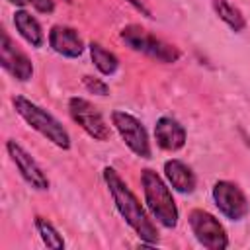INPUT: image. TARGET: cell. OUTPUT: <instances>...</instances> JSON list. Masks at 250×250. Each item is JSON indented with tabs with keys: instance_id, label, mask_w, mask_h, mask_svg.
Masks as SVG:
<instances>
[{
	"instance_id": "6da1fadb",
	"label": "cell",
	"mask_w": 250,
	"mask_h": 250,
	"mask_svg": "<svg viewBox=\"0 0 250 250\" xmlns=\"http://www.w3.org/2000/svg\"><path fill=\"white\" fill-rule=\"evenodd\" d=\"M102 176H104V182H105V186L109 189V195H111V199L115 203V209L119 211L123 221L135 230V234L145 244H158L160 236H158L156 225L148 219L146 211L143 209L141 201L131 191V188L125 184V180L111 166H105Z\"/></svg>"
},
{
	"instance_id": "7a4b0ae2",
	"label": "cell",
	"mask_w": 250,
	"mask_h": 250,
	"mask_svg": "<svg viewBox=\"0 0 250 250\" xmlns=\"http://www.w3.org/2000/svg\"><path fill=\"white\" fill-rule=\"evenodd\" d=\"M12 105H14L16 113L33 131H37L39 135H43L47 141H51L55 146H59L62 150H68L70 148V135H68V131L47 109H43L41 105L33 104L31 100H27L23 96H14L12 98Z\"/></svg>"
},
{
	"instance_id": "3957f363",
	"label": "cell",
	"mask_w": 250,
	"mask_h": 250,
	"mask_svg": "<svg viewBox=\"0 0 250 250\" xmlns=\"http://www.w3.org/2000/svg\"><path fill=\"white\" fill-rule=\"evenodd\" d=\"M141 184H143V191H145V203H146L150 215L164 229H174L178 225L180 213H178V207H176L170 188L164 184V180L152 168L141 170Z\"/></svg>"
},
{
	"instance_id": "277c9868",
	"label": "cell",
	"mask_w": 250,
	"mask_h": 250,
	"mask_svg": "<svg viewBox=\"0 0 250 250\" xmlns=\"http://www.w3.org/2000/svg\"><path fill=\"white\" fill-rule=\"evenodd\" d=\"M119 35H121V39L127 47H131L133 51L143 53L150 59H156L158 62L170 64V62H176L180 59V49L178 47H174L172 43H166L164 39L148 33L141 25H135V23L125 25Z\"/></svg>"
},
{
	"instance_id": "5b68a950",
	"label": "cell",
	"mask_w": 250,
	"mask_h": 250,
	"mask_svg": "<svg viewBox=\"0 0 250 250\" xmlns=\"http://www.w3.org/2000/svg\"><path fill=\"white\" fill-rule=\"evenodd\" d=\"M189 229L195 240L207 250H225L229 246V236L225 227L219 223L215 215L205 209H191L188 215Z\"/></svg>"
},
{
	"instance_id": "8992f818",
	"label": "cell",
	"mask_w": 250,
	"mask_h": 250,
	"mask_svg": "<svg viewBox=\"0 0 250 250\" xmlns=\"http://www.w3.org/2000/svg\"><path fill=\"white\" fill-rule=\"evenodd\" d=\"M68 113L72 117V121L76 125H80V129L90 135L94 141H107L111 131H109V125L105 123L102 111L92 104L88 102L86 98H70L68 100Z\"/></svg>"
},
{
	"instance_id": "52a82bcc",
	"label": "cell",
	"mask_w": 250,
	"mask_h": 250,
	"mask_svg": "<svg viewBox=\"0 0 250 250\" xmlns=\"http://www.w3.org/2000/svg\"><path fill=\"white\" fill-rule=\"evenodd\" d=\"M111 125L119 133L121 141L129 146L131 152H135L141 158H150V141L145 125L127 111H113L111 113Z\"/></svg>"
},
{
	"instance_id": "ba28073f",
	"label": "cell",
	"mask_w": 250,
	"mask_h": 250,
	"mask_svg": "<svg viewBox=\"0 0 250 250\" xmlns=\"http://www.w3.org/2000/svg\"><path fill=\"white\" fill-rule=\"evenodd\" d=\"M211 195H213L217 209L230 221H242L250 211V205H248L244 191L234 182H229V180L215 182Z\"/></svg>"
},
{
	"instance_id": "9c48e42d",
	"label": "cell",
	"mask_w": 250,
	"mask_h": 250,
	"mask_svg": "<svg viewBox=\"0 0 250 250\" xmlns=\"http://www.w3.org/2000/svg\"><path fill=\"white\" fill-rule=\"evenodd\" d=\"M0 62L6 72H10L16 80L27 82L33 76L31 59L16 45V41L8 35V31H0Z\"/></svg>"
},
{
	"instance_id": "30bf717a",
	"label": "cell",
	"mask_w": 250,
	"mask_h": 250,
	"mask_svg": "<svg viewBox=\"0 0 250 250\" xmlns=\"http://www.w3.org/2000/svg\"><path fill=\"white\" fill-rule=\"evenodd\" d=\"M6 150H8L10 158H12V162L16 164L18 172L21 174V178H23L33 189H37V191L49 189V178L45 176V172L41 170V166L35 162V158H33L20 143H16L14 139L6 141Z\"/></svg>"
},
{
	"instance_id": "8fae6325",
	"label": "cell",
	"mask_w": 250,
	"mask_h": 250,
	"mask_svg": "<svg viewBox=\"0 0 250 250\" xmlns=\"http://www.w3.org/2000/svg\"><path fill=\"white\" fill-rule=\"evenodd\" d=\"M49 47L66 57V59H78L84 53V41L78 35V31L74 27L68 25H53L49 31Z\"/></svg>"
},
{
	"instance_id": "7c38bea8",
	"label": "cell",
	"mask_w": 250,
	"mask_h": 250,
	"mask_svg": "<svg viewBox=\"0 0 250 250\" xmlns=\"http://www.w3.org/2000/svg\"><path fill=\"white\" fill-rule=\"evenodd\" d=\"M186 139H188V133H186L184 125L178 119L164 115V117H160L156 121V125H154V141L162 150L176 152L186 145Z\"/></svg>"
},
{
	"instance_id": "4fadbf2b",
	"label": "cell",
	"mask_w": 250,
	"mask_h": 250,
	"mask_svg": "<svg viewBox=\"0 0 250 250\" xmlns=\"http://www.w3.org/2000/svg\"><path fill=\"white\" fill-rule=\"evenodd\" d=\"M164 176H166L168 184L172 186V189H176L178 193H191L197 186V178H195L193 170L178 158L164 162Z\"/></svg>"
},
{
	"instance_id": "5bb4252c",
	"label": "cell",
	"mask_w": 250,
	"mask_h": 250,
	"mask_svg": "<svg viewBox=\"0 0 250 250\" xmlns=\"http://www.w3.org/2000/svg\"><path fill=\"white\" fill-rule=\"evenodd\" d=\"M14 25L18 29V33L31 45V47H43L45 43V33L41 29V23L27 12V10H16L14 12Z\"/></svg>"
},
{
	"instance_id": "9a60e30c",
	"label": "cell",
	"mask_w": 250,
	"mask_h": 250,
	"mask_svg": "<svg viewBox=\"0 0 250 250\" xmlns=\"http://www.w3.org/2000/svg\"><path fill=\"white\" fill-rule=\"evenodd\" d=\"M90 57H92V62H94V66L102 72V74H105V76H111L117 68H119V59L111 53V51H107L105 47H102L100 43H90Z\"/></svg>"
},
{
	"instance_id": "2e32d148",
	"label": "cell",
	"mask_w": 250,
	"mask_h": 250,
	"mask_svg": "<svg viewBox=\"0 0 250 250\" xmlns=\"http://www.w3.org/2000/svg\"><path fill=\"white\" fill-rule=\"evenodd\" d=\"M213 8H215V14L219 16V20H223L232 31H242L246 27V20L242 16V12L229 4L227 0H213Z\"/></svg>"
},
{
	"instance_id": "e0dca14e",
	"label": "cell",
	"mask_w": 250,
	"mask_h": 250,
	"mask_svg": "<svg viewBox=\"0 0 250 250\" xmlns=\"http://www.w3.org/2000/svg\"><path fill=\"white\" fill-rule=\"evenodd\" d=\"M35 229L43 240V244L47 248H53V250H62L64 248V240L61 236V232L55 229V225L51 221H47L45 217L41 215H35Z\"/></svg>"
},
{
	"instance_id": "ac0fdd59",
	"label": "cell",
	"mask_w": 250,
	"mask_h": 250,
	"mask_svg": "<svg viewBox=\"0 0 250 250\" xmlns=\"http://www.w3.org/2000/svg\"><path fill=\"white\" fill-rule=\"evenodd\" d=\"M82 82H84V86H86V90H88L90 94H98V96H107V94H109V86H107L104 80L96 78V76L86 74V76L82 78Z\"/></svg>"
},
{
	"instance_id": "d6986e66",
	"label": "cell",
	"mask_w": 250,
	"mask_h": 250,
	"mask_svg": "<svg viewBox=\"0 0 250 250\" xmlns=\"http://www.w3.org/2000/svg\"><path fill=\"white\" fill-rule=\"evenodd\" d=\"M27 4H31L41 14H51L55 10V2L53 0H27Z\"/></svg>"
},
{
	"instance_id": "ffe728a7",
	"label": "cell",
	"mask_w": 250,
	"mask_h": 250,
	"mask_svg": "<svg viewBox=\"0 0 250 250\" xmlns=\"http://www.w3.org/2000/svg\"><path fill=\"white\" fill-rule=\"evenodd\" d=\"M127 2H129V4H131V6L135 8V10H137V12H141V14L145 16V18L152 20V12H150V10H148V8H146V6H145V4L141 2V0H127Z\"/></svg>"
},
{
	"instance_id": "44dd1931",
	"label": "cell",
	"mask_w": 250,
	"mask_h": 250,
	"mask_svg": "<svg viewBox=\"0 0 250 250\" xmlns=\"http://www.w3.org/2000/svg\"><path fill=\"white\" fill-rule=\"evenodd\" d=\"M10 4H14V6H18V8H21L23 4H27V0H8Z\"/></svg>"
},
{
	"instance_id": "7402d4cb",
	"label": "cell",
	"mask_w": 250,
	"mask_h": 250,
	"mask_svg": "<svg viewBox=\"0 0 250 250\" xmlns=\"http://www.w3.org/2000/svg\"><path fill=\"white\" fill-rule=\"evenodd\" d=\"M66 2H70V0H66Z\"/></svg>"
}]
</instances>
